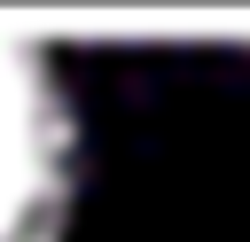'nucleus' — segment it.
I'll return each mask as SVG.
<instances>
[{
  "label": "nucleus",
  "mask_w": 250,
  "mask_h": 242,
  "mask_svg": "<svg viewBox=\"0 0 250 242\" xmlns=\"http://www.w3.org/2000/svg\"><path fill=\"white\" fill-rule=\"evenodd\" d=\"M78 195V117L39 47L0 39V242H62Z\"/></svg>",
  "instance_id": "1"
}]
</instances>
